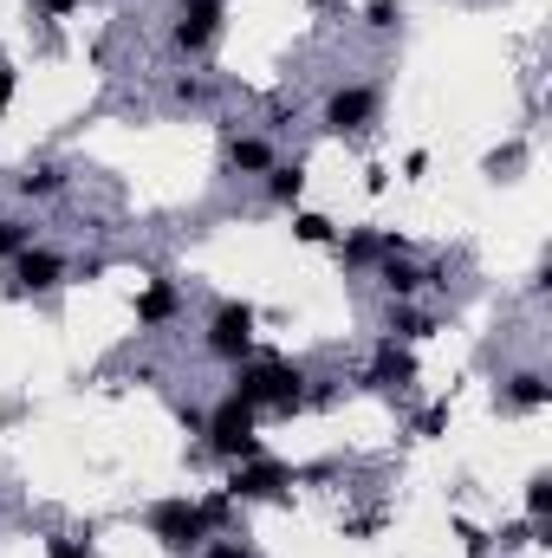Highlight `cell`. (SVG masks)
Segmentation results:
<instances>
[{
    "mask_svg": "<svg viewBox=\"0 0 552 558\" xmlns=\"http://www.w3.org/2000/svg\"><path fill=\"white\" fill-rule=\"evenodd\" d=\"M228 397H241L248 410H299L305 403V371L299 364H286V357H248V364H235V390Z\"/></svg>",
    "mask_w": 552,
    "mask_h": 558,
    "instance_id": "cell-1",
    "label": "cell"
},
{
    "mask_svg": "<svg viewBox=\"0 0 552 558\" xmlns=\"http://www.w3.org/2000/svg\"><path fill=\"white\" fill-rule=\"evenodd\" d=\"M202 435H208V454L235 468V461L261 454V410H248L241 397H221V403L202 416Z\"/></svg>",
    "mask_w": 552,
    "mask_h": 558,
    "instance_id": "cell-2",
    "label": "cell"
},
{
    "mask_svg": "<svg viewBox=\"0 0 552 558\" xmlns=\"http://www.w3.org/2000/svg\"><path fill=\"white\" fill-rule=\"evenodd\" d=\"M143 526H149V539H156L169 558H189V553H202V546L215 539L208 520H202V507L182 500V494H176V500H156V507L143 513Z\"/></svg>",
    "mask_w": 552,
    "mask_h": 558,
    "instance_id": "cell-3",
    "label": "cell"
},
{
    "mask_svg": "<svg viewBox=\"0 0 552 558\" xmlns=\"http://www.w3.org/2000/svg\"><path fill=\"white\" fill-rule=\"evenodd\" d=\"M202 351L215 357V364H248L254 357V305H241V299H228V305H215V318H208V331H202Z\"/></svg>",
    "mask_w": 552,
    "mask_h": 558,
    "instance_id": "cell-4",
    "label": "cell"
},
{
    "mask_svg": "<svg viewBox=\"0 0 552 558\" xmlns=\"http://www.w3.org/2000/svg\"><path fill=\"white\" fill-rule=\"evenodd\" d=\"M292 487V468L274 461L267 448L261 454H248V461H235V474H228V494H235V507H248V500H279Z\"/></svg>",
    "mask_w": 552,
    "mask_h": 558,
    "instance_id": "cell-5",
    "label": "cell"
},
{
    "mask_svg": "<svg viewBox=\"0 0 552 558\" xmlns=\"http://www.w3.org/2000/svg\"><path fill=\"white\" fill-rule=\"evenodd\" d=\"M371 124H377V85H338V92L325 98V131L358 137V131H371Z\"/></svg>",
    "mask_w": 552,
    "mask_h": 558,
    "instance_id": "cell-6",
    "label": "cell"
},
{
    "mask_svg": "<svg viewBox=\"0 0 552 558\" xmlns=\"http://www.w3.org/2000/svg\"><path fill=\"white\" fill-rule=\"evenodd\" d=\"M182 305H189L182 279L149 274V279L137 286V325H143V331H163V325H176V318H182Z\"/></svg>",
    "mask_w": 552,
    "mask_h": 558,
    "instance_id": "cell-7",
    "label": "cell"
},
{
    "mask_svg": "<svg viewBox=\"0 0 552 558\" xmlns=\"http://www.w3.org/2000/svg\"><path fill=\"white\" fill-rule=\"evenodd\" d=\"M65 254H52V247H26L13 267H7V286L13 292H59L65 286Z\"/></svg>",
    "mask_w": 552,
    "mask_h": 558,
    "instance_id": "cell-8",
    "label": "cell"
},
{
    "mask_svg": "<svg viewBox=\"0 0 552 558\" xmlns=\"http://www.w3.org/2000/svg\"><path fill=\"white\" fill-rule=\"evenodd\" d=\"M332 247H338V260H345V267H358V274H364V267H377L384 254H410V247H404V234H371V228H351V234H338Z\"/></svg>",
    "mask_w": 552,
    "mask_h": 558,
    "instance_id": "cell-9",
    "label": "cell"
},
{
    "mask_svg": "<svg viewBox=\"0 0 552 558\" xmlns=\"http://www.w3.org/2000/svg\"><path fill=\"white\" fill-rule=\"evenodd\" d=\"M547 403H552L547 371H514V377L501 384V410H514V416H527V410H547Z\"/></svg>",
    "mask_w": 552,
    "mask_h": 558,
    "instance_id": "cell-10",
    "label": "cell"
},
{
    "mask_svg": "<svg viewBox=\"0 0 552 558\" xmlns=\"http://www.w3.org/2000/svg\"><path fill=\"white\" fill-rule=\"evenodd\" d=\"M215 33H221V13H176L169 46H176V52H189V59H202V52L215 46Z\"/></svg>",
    "mask_w": 552,
    "mask_h": 558,
    "instance_id": "cell-11",
    "label": "cell"
},
{
    "mask_svg": "<svg viewBox=\"0 0 552 558\" xmlns=\"http://www.w3.org/2000/svg\"><path fill=\"white\" fill-rule=\"evenodd\" d=\"M279 156H274V137H261V131H241V137H228V169L235 175H267Z\"/></svg>",
    "mask_w": 552,
    "mask_h": 558,
    "instance_id": "cell-12",
    "label": "cell"
},
{
    "mask_svg": "<svg viewBox=\"0 0 552 558\" xmlns=\"http://www.w3.org/2000/svg\"><path fill=\"white\" fill-rule=\"evenodd\" d=\"M429 279H435V274H422L410 254H384V260H377V286H384L391 299H416Z\"/></svg>",
    "mask_w": 552,
    "mask_h": 558,
    "instance_id": "cell-13",
    "label": "cell"
},
{
    "mask_svg": "<svg viewBox=\"0 0 552 558\" xmlns=\"http://www.w3.org/2000/svg\"><path fill=\"white\" fill-rule=\"evenodd\" d=\"M364 384H371V390H404V384H416V364L391 344V338H384V344H377V364H371V377H364Z\"/></svg>",
    "mask_w": 552,
    "mask_h": 558,
    "instance_id": "cell-14",
    "label": "cell"
},
{
    "mask_svg": "<svg viewBox=\"0 0 552 558\" xmlns=\"http://www.w3.org/2000/svg\"><path fill=\"white\" fill-rule=\"evenodd\" d=\"M267 202L274 208H299L305 202V162H274L267 169Z\"/></svg>",
    "mask_w": 552,
    "mask_h": 558,
    "instance_id": "cell-15",
    "label": "cell"
},
{
    "mask_svg": "<svg viewBox=\"0 0 552 558\" xmlns=\"http://www.w3.org/2000/svg\"><path fill=\"white\" fill-rule=\"evenodd\" d=\"M429 331H435V318H429V312H416L410 299H397V305H391V318H384V338H391V344H410V338H429Z\"/></svg>",
    "mask_w": 552,
    "mask_h": 558,
    "instance_id": "cell-16",
    "label": "cell"
},
{
    "mask_svg": "<svg viewBox=\"0 0 552 558\" xmlns=\"http://www.w3.org/2000/svg\"><path fill=\"white\" fill-rule=\"evenodd\" d=\"M13 189H20L26 202H46V195H59V189H65V169H59V162H39V169L13 175Z\"/></svg>",
    "mask_w": 552,
    "mask_h": 558,
    "instance_id": "cell-17",
    "label": "cell"
},
{
    "mask_svg": "<svg viewBox=\"0 0 552 558\" xmlns=\"http://www.w3.org/2000/svg\"><path fill=\"white\" fill-rule=\"evenodd\" d=\"M292 241H299V247H332V241H338V228H332V215L292 208Z\"/></svg>",
    "mask_w": 552,
    "mask_h": 558,
    "instance_id": "cell-18",
    "label": "cell"
},
{
    "mask_svg": "<svg viewBox=\"0 0 552 558\" xmlns=\"http://www.w3.org/2000/svg\"><path fill=\"white\" fill-rule=\"evenodd\" d=\"M26 247H39V228H33V221H20V215H0V260L13 267Z\"/></svg>",
    "mask_w": 552,
    "mask_h": 558,
    "instance_id": "cell-19",
    "label": "cell"
},
{
    "mask_svg": "<svg viewBox=\"0 0 552 558\" xmlns=\"http://www.w3.org/2000/svg\"><path fill=\"white\" fill-rule=\"evenodd\" d=\"M195 507H202V520H208V533H221V526L235 520V494H228V487H215V494H202Z\"/></svg>",
    "mask_w": 552,
    "mask_h": 558,
    "instance_id": "cell-20",
    "label": "cell"
},
{
    "mask_svg": "<svg viewBox=\"0 0 552 558\" xmlns=\"http://www.w3.org/2000/svg\"><path fill=\"white\" fill-rule=\"evenodd\" d=\"M364 26H371V33H397V26H404V0H371V7H364Z\"/></svg>",
    "mask_w": 552,
    "mask_h": 558,
    "instance_id": "cell-21",
    "label": "cell"
},
{
    "mask_svg": "<svg viewBox=\"0 0 552 558\" xmlns=\"http://www.w3.org/2000/svg\"><path fill=\"white\" fill-rule=\"evenodd\" d=\"M552 513V474H533L527 481V520H547Z\"/></svg>",
    "mask_w": 552,
    "mask_h": 558,
    "instance_id": "cell-22",
    "label": "cell"
},
{
    "mask_svg": "<svg viewBox=\"0 0 552 558\" xmlns=\"http://www.w3.org/2000/svg\"><path fill=\"white\" fill-rule=\"evenodd\" d=\"M46 558H98L92 539H72V533H46Z\"/></svg>",
    "mask_w": 552,
    "mask_h": 558,
    "instance_id": "cell-23",
    "label": "cell"
},
{
    "mask_svg": "<svg viewBox=\"0 0 552 558\" xmlns=\"http://www.w3.org/2000/svg\"><path fill=\"white\" fill-rule=\"evenodd\" d=\"M169 98H176V105H189V111H195V105H202V98H208V85H202V78H176V85H169Z\"/></svg>",
    "mask_w": 552,
    "mask_h": 558,
    "instance_id": "cell-24",
    "label": "cell"
},
{
    "mask_svg": "<svg viewBox=\"0 0 552 558\" xmlns=\"http://www.w3.org/2000/svg\"><path fill=\"white\" fill-rule=\"evenodd\" d=\"M455 533H461V546H468V558H488V546H494V539H488L481 526H468V520H455Z\"/></svg>",
    "mask_w": 552,
    "mask_h": 558,
    "instance_id": "cell-25",
    "label": "cell"
},
{
    "mask_svg": "<svg viewBox=\"0 0 552 558\" xmlns=\"http://www.w3.org/2000/svg\"><path fill=\"white\" fill-rule=\"evenodd\" d=\"M202 558H261V553H254V546H241V539H208Z\"/></svg>",
    "mask_w": 552,
    "mask_h": 558,
    "instance_id": "cell-26",
    "label": "cell"
},
{
    "mask_svg": "<svg viewBox=\"0 0 552 558\" xmlns=\"http://www.w3.org/2000/svg\"><path fill=\"white\" fill-rule=\"evenodd\" d=\"M442 428H448V403H429L422 422H416V435H442Z\"/></svg>",
    "mask_w": 552,
    "mask_h": 558,
    "instance_id": "cell-27",
    "label": "cell"
},
{
    "mask_svg": "<svg viewBox=\"0 0 552 558\" xmlns=\"http://www.w3.org/2000/svg\"><path fill=\"white\" fill-rule=\"evenodd\" d=\"M13 92H20V78H13V65H0V118L13 111Z\"/></svg>",
    "mask_w": 552,
    "mask_h": 558,
    "instance_id": "cell-28",
    "label": "cell"
},
{
    "mask_svg": "<svg viewBox=\"0 0 552 558\" xmlns=\"http://www.w3.org/2000/svg\"><path fill=\"white\" fill-rule=\"evenodd\" d=\"M404 175H410V182L429 175V149H410V156H404Z\"/></svg>",
    "mask_w": 552,
    "mask_h": 558,
    "instance_id": "cell-29",
    "label": "cell"
},
{
    "mask_svg": "<svg viewBox=\"0 0 552 558\" xmlns=\"http://www.w3.org/2000/svg\"><path fill=\"white\" fill-rule=\"evenodd\" d=\"M79 7H85V0H39L46 20H65V13H79Z\"/></svg>",
    "mask_w": 552,
    "mask_h": 558,
    "instance_id": "cell-30",
    "label": "cell"
},
{
    "mask_svg": "<svg viewBox=\"0 0 552 558\" xmlns=\"http://www.w3.org/2000/svg\"><path fill=\"white\" fill-rule=\"evenodd\" d=\"M182 13H221V0H182Z\"/></svg>",
    "mask_w": 552,
    "mask_h": 558,
    "instance_id": "cell-31",
    "label": "cell"
},
{
    "mask_svg": "<svg viewBox=\"0 0 552 558\" xmlns=\"http://www.w3.org/2000/svg\"><path fill=\"white\" fill-rule=\"evenodd\" d=\"M312 7H338V0H312Z\"/></svg>",
    "mask_w": 552,
    "mask_h": 558,
    "instance_id": "cell-32",
    "label": "cell"
}]
</instances>
